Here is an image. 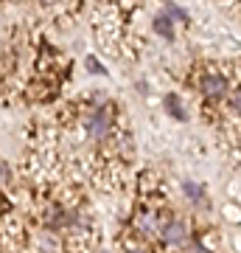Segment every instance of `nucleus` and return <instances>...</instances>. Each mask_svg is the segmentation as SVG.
Returning a JSON list of instances; mask_svg holds the SVG:
<instances>
[{"label":"nucleus","instance_id":"obj_3","mask_svg":"<svg viewBox=\"0 0 241 253\" xmlns=\"http://www.w3.org/2000/svg\"><path fill=\"white\" fill-rule=\"evenodd\" d=\"M227 87H230L227 79H224V76H216V73H210V76L202 79V93H205L207 99H219V96H224Z\"/></svg>","mask_w":241,"mask_h":253},{"label":"nucleus","instance_id":"obj_11","mask_svg":"<svg viewBox=\"0 0 241 253\" xmlns=\"http://www.w3.org/2000/svg\"><path fill=\"white\" fill-rule=\"evenodd\" d=\"M87 68H90L93 73H101V76L107 73V68H104V65H101L99 59H96V56H87Z\"/></svg>","mask_w":241,"mask_h":253},{"label":"nucleus","instance_id":"obj_1","mask_svg":"<svg viewBox=\"0 0 241 253\" xmlns=\"http://www.w3.org/2000/svg\"><path fill=\"white\" fill-rule=\"evenodd\" d=\"M160 236L169 248H182V245L191 239V231H188L185 219H169V222L160 228Z\"/></svg>","mask_w":241,"mask_h":253},{"label":"nucleus","instance_id":"obj_8","mask_svg":"<svg viewBox=\"0 0 241 253\" xmlns=\"http://www.w3.org/2000/svg\"><path fill=\"white\" fill-rule=\"evenodd\" d=\"M163 9H166V14H169L171 20H179V23H188V11L182 9V6H177V3H163Z\"/></svg>","mask_w":241,"mask_h":253},{"label":"nucleus","instance_id":"obj_12","mask_svg":"<svg viewBox=\"0 0 241 253\" xmlns=\"http://www.w3.org/2000/svg\"><path fill=\"white\" fill-rule=\"evenodd\" d=\"M9 180H11V169H9V163L0 161V183H9Z\"/></svg>","mask_w":241,"mask_h":253},{"label":"nucleus","instance_id":"obj_13","mask_svg":"<svg viewBox=\"0 0 241 253\" xmlns=\"http://www.w3.org/2000/svg\"><path fill=\"white\" fill-rule=\"evenodd\" d=\"M126 253H146V251H140V248H132V251H126Z\"/></svg>","mask_w":241,"mask_h":253},{"label":"nucleus","instance_id":"obj_7","mask_svg":"<svg viewBox=\"0 0 241 253\" xmlns=\"http://www.w3.org/2000/svg\"><path fill=\"white\" fill-rule=\"evenodd\" d=\"M157 225H160V222H157L154 214H140V217H138V231H140V234H154Z\"/></svg>","mask_w":241,"mask_h":253},{"label":"nucleus","instance_id":"obj_4","mask_svg":"<svg viewBox=\"0 0 241 253\" xmlns=\"http://www.w3.org/2000/svg\"><path fill=\"white\" fill-rule=\"evenodd\" d=\"M163 107H166V113H169L174 121H185V118H188V113H185V107H182V101H179L177 93H166Z\"/></svg>","mask_w":241,"mask_h":253},{"label":"nucleus","instance_id":"obj_2","mask_svg":"<svg viewBox=\"0 0 241 253\" xmlns=\"http://www.w3.org/2000/svg\"><path fill=\"white\" fill-rule=\"evenodd\" d=\"M84 126H87V135L90 138L101 141V138H107V132H109V116L104 113V110H96V113L84 121Z\"/></svg>","mask_w":241,"mask_h":253},{"label":"nucleus","instance_id":"obj_5","mask_svg":"<svg viewBox=\"0 0 241 253\" xmlns=\"http://www.w3.org/2000/svg\"><path fill=\"white\" fill-rule=\"evenodd\" d=\"M152 28H154V31H157L160 37H166V40H174V23H171V17L166 14V11H160V14H154Z\"/></svg>","mask_w":241,"mask_h":253},{"label":"nucleus","instance_id":"obj_10","mask_svg":"<svg viewBox=\"0 0 241 253\" xmlns=\"http://www.w3.org/2000/svg\"><path fill=\"white\" fill-rule=\"evenodd\" d=\"M182 253H207V248L202 242H191V239H188V242L182 245Z\"/></svg>","mask_w":241,"mask_h":253},{"label":"nucleus","instance_id":"obj_9","mask_svg":"<svg viewBox=\"0 0 241 253\" xmlns=\"http://www.w3.org/2000/svg\"><path fill=\"white\" fill-rule=\"evenodd\" d=\"M39 245L54 251V248H59V236H56L54 231H42V234H39Z\"/></svg>","mask_w":241,"mask_h":253},{"label":"nucleus","instance_id":"obj_6","mask_svg":"<svg viewBox=\"0 0 241 253\" xmlns=\"http://www.w3.org/2000/svg\"><path fill=\"white\" fill-rule=\"evenodd\" d=\"M182 191H185V197L194 203V206H202L205 203V189L199 186V183H194V180H185L182 183Z\"/></svg>","mask_w":241,"mask_h":253}]
</instances>
